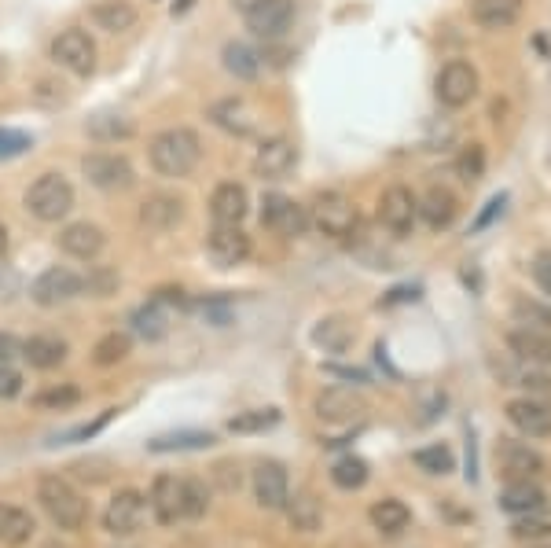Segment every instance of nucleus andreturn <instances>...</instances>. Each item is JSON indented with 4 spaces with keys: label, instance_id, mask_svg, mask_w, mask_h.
I'll list each match as a JSON object with an SVG mask.
<instances>
[{
    "label": "nucleus",
    "instance_id": "1",
    "mask_svg": "<svg viewBox=\"0 0 551 548\" xmlns=\"http://www.w3.org/2000/svg\"><path fill=\"white\" fill-rule=\"evenodd\" d=\"M147 159H151V170L158 177H188V173L199 166L203 159V140L199 133L188 126H173V129H162L151 137V148H147Z\"/></svg>",
    "mask_w": 551,
    "mask_h": 548
},
{
    "label": "nucleus",
    "instance_id": "2",
    "mask_svg": "<svg viewBox=\"0 0 551 548\" xmlns=\"http://www.w3.org/2000/svg\"><path fill=\"white\" fill-rule=\"evenodd\" d=\"M37 501L45 508V515L59 530H81L89 523V504L63 475H41L37 482Z\"/></svg>",
    "mask_w": 551,
    "mask_h": 548
},
{
    "label": "nucleus",
    "instance_id": "3",
    "mask_svg": "<svg viewBox=\"0 0 551 548\" xmlns=\"http://www.w3.org/2000/svg\"><path fill=\"white\" fill-rule=\"evenodd\" d=\"M26 214L45 221V225H56L74 210V184L63 177V173H41L30 188H26Z\"/></svg>",
    "mask_w": 551,
    "mask_h": 548
},
{
    "label": "nucleus",
    "instance_id": "4",
    "mask_svg": "<svg viewBox=\"0 0 551 548\" xmlns=\"http://www.w3.org/2000/svg\"><path fill=\"white\" fill-rule=\"evenodd\" d=\"M309 221L331 240H353L360 229L357 206L342 192H316L313 206H309Z\"/></svg>",
    "mask_w": 551,
    "mask_h": 548
},
{
    "label": "nucleus",
    "instance_id": "5",
    "mask_svg": "<svg viewBox=\"0 0 551 548\" xmlns=\"http://www.w3.org/2000/svg\"><path fill=\"white\" fill-rule=\"evenodd\" d=\"M81 173L89 177L92 188H100V192H129L136 184V173L129 166L125 155L118 151H92L81 159Z\"/></svg>",
    "mask_w": 551,
    "mask_h": 548
},
{
    "label": "nucleus",
    "instance_id": "6",
    "mask_svg": "<svg viewBox=\"0 0 551 548\" xmlns=\"http://www.w3.org/2000/svg\"><path fill=\"white\" fill-rule=\"evenodd\" d=\"M434 96H438L441 107H452V111H460L467 103L478 96V70L467 63V59H452L445 63L434 81Z\"/></svg>",
    "mask_w": 551,
    "mask_h": 548
},
{
    "label": "nucleus",
    "instance_id": "7",
    "mask_svg": "<svg viewBox=\"0 0 551 548\" xmlns=\"http://www.w3.org/2000/svg\"><path fill=\"white\" fill-rule=\"evenodd\" d=\"M81 291H85V280H81L74 269H67V265H48L45 273L34 280V287H30V298H34L37 306L56 309L74 302Z\"/></svg>",
    "mask_w": 551,
    "mask_h": 548
},
{
    "label": "nucleus",
    "instance_id": "8",
    "mask_svg": "<svg viewBox=\"0 0 551 548\" xmlns=\"http://www.w3.org/2000/svg\"><path fill=\"white\" fill-rule=\"evenodd\" d=\"M52 59H56L63 70H70L74 78H89L92 70H96V41H92L85 30L70 26V30H63V34L52 41Z\"/></svg>",
    "mask_w": 551,
    "mask_h": 548
},
{
    "label": "nucleus",
    "instance_id": "9",
    "mask_svg": "<svg viewBox=\"0 0 551 548\" xmlns=\"http://www.w3.org/2000/svg\"><path fill=\"white\" fill-rule=\"evenodd\" d=\"M379 221L390 236H408L416 229L419 221V199L412 195V188L405 184H390L383 195H379Z\"/></svg>",
    "mask_w": 551,
    "mask_h": 548
},
{
    "label": "nucleus",
    "instance_id": "10",
    "mask_svg": "<svg viewBox=\"0 0 551 548\" xmlns=\"http://www.w3.org/2000/svg\"><path fill=\"white\" fill-rule=\"evenodd\" d=\"M261 225L272 232H280V236H305L309 232V206L294 203L287 195L272 192L261 199Z\"/></svg>",
    "mask_w": 551,
    "mask_h": 548
},
{
    "label": "nucleus",
    "instance_id": "11",
    "mask_svg": "<svg viewBox=\"0 0 551 548\" xmlns=\"http://www.w3.org/2000/svg\"><path fill=\"white\" fill-rule=\"evenodd\" d=\"M147 497L140 490H118L103 512V530L114 537H133L144 526Z\"/></svg>",
    "mask_w": 551,
    "mask_h": 548
},
{
    "label": "nucleus",
    "instance_id": "12",
    "mask_svg": "<svg viewBox=\"0 0 551 548\" xmlns=\"http://www.w3.org/2000/svg\"><path fill=\"white\" fill-rule=\"evenodd\" d=\"M210 122L217 129H225L232 137L239 140H250V137H261V115L250 107L247 100H239V96H228V100H217L210 107Z\"/></svg>",
    "mask_w": 551,
    "mask_h": 548
},
{
    "label": "nucleus",
    "instance_id": "13",
    "mask_svg": "<svg viewBox=\"0 0 551 548\" xmlns=\"http://www.w3.org/2000/svg\"><path fill=\"white\" fill-rule=\"evenodd\" d=\"M364 412H368L364 394H357V390L349 387H327L316 398V416L324 423H335V427H349V423L364 420Z\"/></svg>",
    "mask_w": 551,
    "mask_h": 548
},
{
    "label": "nucleus",
    "instance_id": "14",
    "mask_svg": "<svg viewBox=\"0 0 551 548\" xmlns=\"http://www.w3.org/2000/svg\"><path fill=\"white\" fill-rule=\"evenodd\" d=\"M243 19L258 37H283L294 23V0H250Z\"/></svg>",
    "mask_w": 551,
    "mask_h": 548
},
{
    "label": "nucleus",
    "instance_id": "15",
    "mask_svg": "<svg viewBox=\"0 0 551 548\" xmlns=\"http://www.w3.org/2000/svg\"><path fill=\"white\" fill-rule=\"evenodd\" d=\"M254 497L265 512H283L287 508V497H291V479H287V468L276 464V460H261L254 468Z\"/></svg>",
    "mask_w": 551,
    "mask_h": 548
},
{
    "label": "nucleus",
    "instance_id": "16",
    "mask_svg": "<svg viewBox=\"0 0 551 548\" xmlns=\"http://www.w3.org/2000/svg\"><path fill=\"white\" fill-rule=\"evenodd\" d=\"M294 166H298V148H294V140H287V137L261 140L258 155H254V177H261V181H283Z\"/></svg>",
    "mask_w": 551,
    "mask_h": 548
},
{
    "label": "nucleus",
    "instance_id": "17",
    "mask_svg": "<svg viewBox=\"0 0 551 548\" xmlns=\"http://www.w3.org/2000/svg\"><path fill=\"white\" fill-rule=\"evenodd\" d=\"M206 251L214 258V265L221 269H236L250 258V236L239 225H214L210 240H206Z\"/></svg>",
    "mask_w": 551,
    "mask_h": 548
},
{
    "label": "nucleus",
    "instance_id": "18",
    "mask_svg": "<svg viewBox=\"0 0 551 548\" xmlns=\"http://www.w3.org/2000/svg\"><path fill=\"white\" fill-rule=\"evenodd\" d=\"M147 504L162 526H177L184 519V479L177 475H158L151 482V493H147Z\"/></svg>",
    "mask_w": 551,
    "mask_h": 548
},
{
    "label": "nucleus",
    "instance_id": "19",
    "mask_svg": "<svg viewBox=\"0 0 551 548\" xmlns=\"http://www.w3.org/2000/svg\"><path fill=\"white\" fill-rule=\"evenodd\" d=\"M496 460H500V471H504L507 482L537 479L540 471H544V457H540L537 449H529L526 442H515V438H500Z\"/></svg>",
    "mask_w": 551,
    "mask_h": 548
},
{
    "label": "nucleus",
    "instance_id": "20",
    "mask_svg": "<svg viewBox=\"0 0 551 548\" xmlns=\"http://www.w3.org/2000/svg\"><path fill=\"white\" fill-rule=\"evenodd\" d=\"M59 247H63V254L78 258V262H92L107 247V236L92 221H74V225H67V229L59 232Z\"/></svg>",
    "mask_w": 551,
    "mask_h": 548
},
{
    "label": "nucleus",
    "instance_id": "21",
    "mask_svg": "<svg viewBox=\"0 0 551 548\" xmlns=\"http://www.w3.org/2000/svg\"><path fill=\"white\" fill-rule=\"evenodd\" d=\"M507 420H511L515 431L526 434V438H548L551 434V409L537 398L507 401Z\"/></svg>",
    "mask_w": 551,
    "mask_h": 548
},
{
    "label": "nucleus",
    "instance_id": "22",
    "mask_svg": "<svg viewBox=\"0 0 551 548\" xmlns=\"http://www.w3.org/2000/svg\"><path fill=\"white\" fill-rule=\"evenodd\" d=\"M247 210H250V195L247 188L236 181L217 184L214 195H210V217H214V225H243Z\"/></svg>",
    "mask_w": 551,
    "mask_h": 548
},
{
    "label": "nucleus",
    "instance_id": "23",
    "mask_svg": "<svg viewBox=\"0 0 551 548\" xmlns=\"http://www.w3.org/2000/svg\"><path fill=\"white\" fill-rule=\"evenodd\" d=\"M140 221H144L151 232H169L177 229L184 221V199L173 192H155L147 195L144 206H140Z\"/></svg>",
    "mask_w": 551,
    "mask_h": 548
},
{
    "label": "nucleus",
    "instance_id": "24",
    "mask_svg": "<svg viewBox=\"0 0 551 548\" xmlns=\"http://www.w3.org/2000/svg\"><path fill=\"white\" fill-rule=\"evenodd\" d=\"M507 346L518 361L529 365H551V332H537V328H515L507 335Z\"/></svg>",
    "mask_w": 551,
    "mask_h": 548
},
{
    "label": "nucleus",
    "instance_id": "25",
    "mask_svg": "<svg viewBox=\"0 0 551 548\" xmlns=\"http://www.w3.org/2000/svg\"><path fill=\"white\" fill-rule=\"evenodd\" d=\"M522 0H471V19L482 30H507L518 23Z\"/></svg>",
    "mask_w": 551,
    "mask_h": 548
},
{
    "label": "nucleus",
    "instance_id": "26",
    "mask_svg": "<svg viewBox=\"0 0 551 548\" xmlns=\"http://www.w3.org/2000/svg\"><path fill=\"white\" fill-rule=\"evenodd\" d=\"M456 210H460L456 195L449 188H441V184L427 188V195L419 199V217L427 221L430 229H449L452 221H456Z\"/></svg>",
    "mask_w": 551,
    "mask_h": 548
},
{
    "label": "nucleus",
    "instance_id": "27",
    "mask_svg": "<svg viewBox=\"0 0 551 548\" xmlns=\"http://www.w3.org/2000/svg\"><path fill=\"white\" fill-rule=\"evenodd\" d=\"M23 357L30 368L48 372V368H59L67 361V343L59 335H30L23 343Z\"/></svg>",
    "mask_w": 551,
    "mask_h": 548
},
{
    "label": "nucleus",
    "instance_id": "28",
    "mask_svg": "<svg viewBox=\"0 0 551 548\" xmlns=\"http://www.w3.org/2000/svg\"><path fill=\"white\" fill-rule=\"evenodd\" d=\"M548 501V493L540 490L533 479H515L507 482L504 490H500V497H496V504L504 508V512L511 515H522V512H533V508H540V504Z\"/></svg>",
    "mask_w": 551,
    "mask_h": 548
},
{
    "label": "nucleus",
    "instance_id": "29",
    "mask_svg": "<svg viewBox=\"0 0 551 548\" xmlns=\"http://www.w3.org/2000/svg\"><path fill=\"white\" fill-rule=\"evenodd\" d=\"M34 530H37V523L26 508L0 501V545H12V548L26 545V541L34 537Z\"/></svg>",
    "mask_w": 551,
    "mask_h": 548
},
{
    "label": "nucleus",
    "instance_id": "30",
    "mask_svg": "<svg viewBox=\"0 0 551 548\" xmlns=\"http://www.w3.org/2000/svg\"><path fill=\"white\" fill-rule=\"evenodd\" d=\"M92 23L107 34H125L136 26V8L129 0H96L92 4Z\"/></svg>",
    "mask_w": 551,
    "mask_h": 548
},
{
    "label": "nucleus",
    "instance_id": "31",
    "mask_svg": "<svg viewBox=\"0 0 551 548\" xmlns=\"http://www.w3.org/2000/svg\"><path fill=\"white\" fill-rule=\"evenodd\" d=\"M372 526L379 530L383 537H397V534H405L408 523H412V512H408V504L405 501H397V497H386V501L372 504Z\"/></svg>",
    "mask_w": 551,
    "mask_h": 548
},
{
    "label": "nucleus",
    "instance_id": "32",
    "mask_svg": "<svg viewBox=\"0 0 551 548\" xmlns=\"http://www.w3.org/2000/svg\"><path fill=\"white\" fill-rule=\"evenodd\" d=\"M221 63L239 81H254L261 74V56L250 45H243V41H228L225 52H221Z\"/></svg>",
    "mask_w": 551,
    "mask_h": 548
},
{
    "label": "nucleus",
    "instance_id": "33",
    "mask_svg": "<svg viewBox=\"0 0 551 548\" xmlns=\"http://www.w3.org/2000/svg\"><path fill=\"white\" fill-rule=\"evenodd\" d=\"M283 512H287V519H291L294 530H302V534H313L316 526H320V519H324V512H320V501H316L309 490L287 497V508H283Z\"/></svg>",
    "mask_w": 551,
    "mask_h": 548
},
{
    "label": "nucleus",
    "instance_id": "34",
    "mask_svg": "<svg viewBox=\"0 0 551 548\" xmlns=\"http://www.w3.org/2000/svg\"><path fill=\"white\" fill-rule=\"evenodd\" d=\"M313 343L324 346L327 354H346L349 343H353V328H349L342 317H327V320H320V324H316Z\"/></svg>",
    "mask_w": 551,
    "mask_h": 548
},
{
    "label": "nucleus",
    "instance_id": "35",
    "mask_svg": "<svg viewBox=\"0 0 551 548\" xmlns=\"http://www.w3.org/2000/svg\"><path fill=\"white\" fill-rule=\"evenodd\" d=\"M133 332L140 335V339H147V343H158V339H166V332H169V313L162 306H155V302H147V306H140L133 313Z\"/></svg>",
    "mask_w": 551,
    "mask_h": 548
},
{
    "label": "nucleus",
    "instance_id": "36",
    "mask_svg": "<svg viewBox=\"0 0 551 548\" xmlns=\"http://www.w3.org/2000/svg\"><path fill=\"white\" fill-rule=\"evenodd\" d=\"M511 534H515L518 541H544V537H551V508L548 504H540V508H533V512L515 515Z\"/></svg>",
    "mask_w": 551,
    "mask_h": 548
},
{
    "label": "nucleus",
    "instance_id": "37",
    "mask_svg": "<svg viewBox=\"0 0 551 548\" xmlns=\"http://www.w3.org/2000/svg\"><path fill=\"white\" fill-rule=\"evenodd\" d=\"M214 446V434L206 431H177V434H158L147 442L151 453H180V449H206Z\"/></svg>",
    "mask_w": 551,
    "mask_h": 548
},
{
    "label": "nucleus",
    "instance_id": "38",
    "mask_svg": "<svg viewBox=\"0 0 551 548\" xmlns=\"http://www.w3.org/2000/svg\"><path fill=\"white\" fill-rule=\"evenodd\" d=\"M511 317H515L518 328H537V332H551V306L537 302V298H515L511 306Z\"/></svg>",
    "mask_w": 551,
    "mask_h": 548
},
{
    "label": "nucleus",
    "instance_id": "39",
    "mask_svg": "<svg viewBox=\"0 0 551 548\" xmlns=\"http://www.w3.org/2000/svg\"><path fill=\"white\" fill-rule=\"evenodd\" d=\"M129 354H133V339L125 332H107L100 343H96V350H92V361L100 368H111V365H122Z\"/></svg>",
    "mask_w": 551,
    "mask_h": 548
},
{
    "label": "nucleus",
    "instance_id": "40",
    "mask_svg": "<svg viewBox=\"0 0 551 548\" xmlns=\"http://www.w3.org/2000/svg\"><path fill=\"white\" fill-rule=\"evenodd\" d=\"M368 475H372L368 464L360 457H353V453H349V457H338L335 464H331V482H335L338 490H360V486L368 482Z\"/></svg>",
    "mask_w": 551,
    "mask_h": 548
},
{
    "label": "nucleus",
    "instance_id": "41",
    "mask_svg": "<svg viewBox=\"0 0 551 548\" xmlns=\"http://www.w3.org/2000/svg\"><path fill=\"white\" fill-rule=\"evenodd\" d=\"M280 423V409H250V412H236L228 420V431L232 434H261Z\"/></svg>",
    "mask_w": 551,
    "mask_h": 548
},
{
    "label": "nucleus",
    "instance_id": "42",
    "mask_svg": "<svg viewBox=\"0 0 551 548\" xmlns=\"http://www.w3.org/2000/svg\"><path fill=\"white\" fill-rule=\"evenodd\" d=\"M81 401V390L74 387V383H59V387H48L41 390L34 398L37 409H52V412H63V409H74Z\"/></svg>",
    "mask_w": 551,
    "mask_h": 548
},
{
    "label": "nucleus",
    "instance_id": "43",
    "mask_svg": "<svg viewBox=\"0 0 551 548\" xmlns=\"http://www.w3.org/2000/svg\"><path fill=\"white\" fill-rule=\"evenodd\" d=\"M419 468L427 471V475H449L456 468V460H452V449L449 446H427V449H416V457H412Z\"/></svg>",
    "mask_w": 551,
    "mask_h": 548
},
{
    "label": "nucleus",
    "instance_id": "44",
    "mask_svg": "<svg viewBox=\"0 0 551 548\" xmlns=\"http://www.w3.org/2000/svg\"><path fill=\"white\" fill-rule=\"evenodd\" d=\"M89 133L96 140H129L133 137V122L129 118H114V115H100L89 122Z\"/></svg>",
    "mask_w": 551,
    "mask_h": 548
},
{
    "label": "nucleus",
    "instance_id": "45",
    "mask_svg": "<svg viewBox=\"0 0 551 548\" xmlns=\"http://www.w3.org/2000/svg\"><path fill=\"white\" fill-rule=\"evenodd\" d=\"M210 508V490L199 479H184V519H203Z\"/></svg>",
    "mask_w": 551,
    "mask_h": 548
},
{
    "label": "nucleus",
    "instance_id": "46",
    "mask_svg": "<svg viewBox=\"0 0 551 548\" xmlns=\"http://www.w3.org/2000/svg\"><path fill=\"white\" fill-rule=\"evenodd\" d=\"M456 173H460L467 184L482 181V173H485V148L482 144H471V148L460 151V159H456Z\"/></svg>",
    "mask_w": 551,
    "mask_h": 548
},
{
    "label": "nucleus",
    "instance_id": "47",
    "mask_svg": "<svg viewBox=\"0 0 551 548\" xmlns=\"http://www.w3.org/2000/svg\"><path fill=\"white\" fill-rule=\"evenodd\" d=\"M30 148V137L19 133V129H0V159H15Z\"/></svg>",
    "mask_w": 551,
    "mask_h": 548
},
{
    "label": "nucleus",
    "instance_id": "48",
    "mask_svg": "<svg viewBox=\"0 0 551 548\" xmlns=\"http://www.w3.org/2000/svg\"><path fill=\"white\" fill-rule=\"evenodd\" d=\"M19 394H23V376H19L12 365L0 361V401H12L19 398Z\"/></svg>",
    "mask_w": 551,
    "mask_h": 548
},
{
    "label": "nucleus",
    "instance_id": "49",
    "mask_svg": "<svg viewBox=\"0 0 551 548\" xmlns=\"http://www.w3.org/2000/svg\"><path fill=\"white\" fill-rule=\"evenodd\" d=\"M151 302L162 306L166 313H173V309H188V295H184L180 287H158L155 295H151Z\"/></svg>",
    "mask_w": 551,
    "mask_h": 548
},
{
    "label": "nucleus",
    "instance_id": "50",
    "mask_svg": "<svg viewBox=\"0 0 551 548\" xmlns=\"http://www.w3.org/2000/svg\"><path fill=\"white\" fill-rule=\"evenodd\" d=\"M533 276H537V284L544 287V295L551 298V251L537 254V262H533Z\"/></svg>",
    "mask_w": 551,
    "mask_h": 548
},
{
    "label": "nucleus",
    "instance_id": "51",
    "mask_svg": "<svg viewBox=\"0 0 551 548\" xmlns=\"http://www.w3.org/2000/svg\"><path fill=\"white\" fill-rule=\"evenodd\" d=\"M15 357H23V343H19L15 335L0 332V361H4V365H12Z\"/></svg>",
    "mask_w": 551,
    "mask_h": 548
},
{
    "label": "nucleus",
    "instance_id": "52",
    "mask_svg": "<svg viewBox=\"0 0 551 548\" xmlns=\"http://www.w3.org/2000/svg\"><path fill=\"white\" fill-rule=\"evenodd\" d=\"M504 203H507V195L500 192V195H493V199H489V203H485V214L478 217V221H474V232L478 229H485V225H489V221H493L496 214H504Z\"/></svg>",
    "mask_w": 551,
    "mask_h": 548
},
{
    "label": "nucleus",
    "instance_id": "53",
    "mask_svg": "<svg viewBox=\"0 0 551 548\" xmlns=\"http://www.w3.org/2000/svg\"><path fill=\"white\" fill-rule=\"evenodd\" d=\"M522 383H526V390H533V394H551V376H526Z\"/></svg>",
    "mask_w": 551,
    "mask_h": 548
},
{
    "label": "nucleus",
    "instance_id": "54",
    "mask_svg": "<svg viewBox=\"0 0 551 548\" xmlns=\"http://www.w3.org/2000/svg\"><path fill=\"white\" fill-rule=\"evenodd\" d=\"M8 251V225H4V217H0V258Z\"/></svg>",
    "mask_w": 551,
    "mask_h": 548
},
{
    "label": "nucleus",
    "instance_id": "55",
    "mask_svg": "<svg viewBox=\"0 0 551 548\" xmlns=\"http://www.w3.org/2000/svg\"><path fill=\"white\" fill-rule=\"evenodd\" d=\"M537 548H551V541H548V545H537Z\"/></svg>",
    "mask_w": 551,
    "mask_h": 548
}]
</instances>
